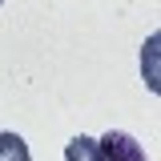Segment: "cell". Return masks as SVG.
<instances>
[{
	"instance_id": "6da1fadb",
	"label": "cell",
	"mask_w": 161,
	"mask_h": 161,
	"mask_svg": "<svg viewBox=\"0 0 161 161\" xmlns=\"http://www.w3.org/2000/svg\"><path fill=\"white\" fill-rule=\"evenodd\" d=\"M97 161H145V153L129 133H105L97 141Z\"/></svg>"
},
{
	"instance_id": "7a4b0ae2",
	"label": "cell",
	"mask_w": 161,
	"mask_h": 161,
	"mask_svg": "<svg viewBox=\"0 0 161 161\" xmlns=\"http://www.w3.org/2000/svg\"><path fill=\"white\" fill-rule=\"evenodd\" d=\"M0 161H32L20 133H0Z\"/></svg>"
},
{
	"instance_id": "3957f363",
	"label": "cell",
	"mask_w": 161,
	"mask_h": 161,
	"mask_svg": "<svg viewBox=\"0 0 161 161\" xmlns=\"http://www.w3.org/2000/svg\"><path fill=\"white\" fill-rule=\"evenodd\" d=\"M64 161H97V141L93 137H73L64 149Z\"/></svg>"
},
{
	"instance_id": "277c9868",
	"label": "cell",
	"mask_w": 161,
	"mask_h": 161,
	"mask_svg": "<svg viewBox=\"0 0 161 161\" xmlns=\"http://www.w3.org/2000/svg\"><path fill=\"white\" fill-rule=\"evenodd\" d=\"M0 4H4V0H0Z\"/></svg>"
}]
</instances>
